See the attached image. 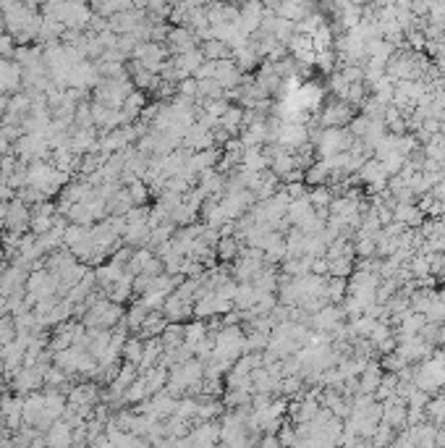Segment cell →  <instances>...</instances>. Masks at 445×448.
<instances>
[{"label": "cell", "mask_w": 445, "mask_h": 448, "mask_svg": "<svg viewBox=\"0 0 445 448\" xmlns=\"http://www.w3.org/2000/svg\"><path fill=\"white\" fill-rule=\"evenodd\" d=\"M123 315L126 310L120 304L111 302V299H97V302L86 310V315L81 318V325L84 327H97V330H113V327L123 323Z\"/></svg>", "instance_id": "obj_1"}, {"label": "cell", "mask_w": 445, "mask_h": 448, "mask_svg": "<svg viewBox=\"0 0 445 448\" xmlns=\"http://www.w3.org/2000/svg\"><path fill=\"white\" fill-rule=\"evenodd\" d=\"M165 47L160 43H142L137 45L134 50V58H137L139 66H145L150 74H160L165 69Z\"/></svg>", "instance_id": "obj_2"}, {"label": "cell", "mask_w": 445, "mask_h": 448, "mask_svg": "<svg viewBox=\"0 0 445 448\" xmlns=\"http://www.w3.org/2000/svg\"><path fill=\"white\" fill-rule=\"evenodd\" d=\"M21 77H24V71L13 58H0V89L6 95L13 97L21 92Z\"/></svg>", "instance_id": "obj_3"}, {"label": "cell", "mask_w": 445, "mask_h": 448, "mask_svg": "<svg viewBox=\"0 0 445 448\" xmlns=\"http://www.w3.org/2000/svg\"><path fill=\"white\" fill-rule=\"evenodd\" d=\"M29 218H32V210L26 202L21 199H11L9 202V218H6V228L16 233H26L29 231Z\"/></svg>", "instance_id": "obj_4"}, {"label": "cell", "mask_w": 445, "mask_h": 448, "mask_svg": "<svg viewBox=\"0 0 445 448\" xmlns=\"http://www.w3.org/2000/svg\"><path fill=\"white\" fill-rule=\"evenodd\" d=\"M168 43H171V50L176 55L197 50V35L191 29H186V26H173L171 32H168Z\"/></svg>", "instance_id": "obj_5"}, {"label": "cell", "mask_w": 445, "mask_h": 448, "mask_svg": "<svg viewBox=\"0 0 445 448\" xmlns=\"http://www.w3.org/2000/svg\"><path fill=\"white\" fill-rule=\"evenodd\" d=\"M74 443V435H71L69 425L66 422H52L50 425V435H47V446L50 448H69Z\"/></svg>", "instance_id": "obj_6"}, {"label": "cell", "mask_w": 445, "mask_h": 448, "mask_svg": "<svg viewBox=\"0 0 445 448\" xmlns=\"http://www.w3.org/2000/svg\"><path fill=\"white\" fill-rule=\"evenodd\" d=\"M142 354H145V341L139 336H129L126 344H123V352L120 357H126V364H134L139 370V362H142Z\"/></svg>", "instance_id": "obj_7"}, {"label": "cell", "mask_w": 445, "mask_h": 448, "mask_svg": "<svg viewBox=\"0 0 445 448\" xmlns=\"http://www.w3.org/2000/svg\"><path fill=\"white\" fill-rule=\"evenodd\" d=\"M89 231L92 228H86V225H77V223H69V228H66V233H63V250H74V247H79L81 242H86L89 239Z\"/></svg>", "instance_id": "obj_8"}, {"label": "cell", "mask_w": 445, "mask_h": 448, "mask_svg": "<svg viewBox=\"0 0 445 448\" xmlns=\"http://www.w3.org/2000/svg\"><path fill=\"white\" fill-rule=\"evenodd\" d=\"M218 257L236 259L239 257V242H236L233 236H220V242H218Z\"/></svg>", "instance_id": "obj_9"}, {"label": "cell", "mask_w": 445, "mask_h": 448, "mask_svg": "<svg viewBox=\"0 0 445 448\" xmlns=\"http://www.w3.org/2000/svg\"><path fill=\"white\" fill-rule=\"evenodd\" d=\"M126 191H129V197H131V202H134V207L147 205V197H150V186H147L145 181H134Z\"/></svg>", "instance_id": "obj_10"}, {"label": "cell", "mask_w": 445, "mask_h": 448, "mask_svg": "<svg viewBox=\"0 0 445 448\" xmlns=\"http://www.w3.org/2000/svg\"><path fill=\"white\" fill-rule=\"evenodd\" d=\"M123 108L126 111H131V113H142L147 108V97H145V92H139V89H134L129 97H126V103H123Z\"/></svg>", "instance_id": "obj_11"}, {"label": "cell", "mask_w": 445, "mask_h": 448, "mask_svg": "<svg viewBox=\"0 0 445 448\" xmlns=\"http://www.w3.org/2000/svg\"><path fill=\"white\" fill-rule=\"evenodd\" d=\"M16 40L6 32V35H0V58H13V52H16Z\"/></svg>", "instance_id": "obj_12"}, {"label": "cell", "mask_w": 445, "mask_h": 448, "mask_svg": "<svg viewBox=\"0 0 445 448\" xmlns=\"http://www.w3.org/2000/svg\"><path fill=\"white\" fill-rule=\"evenodd\" d=\"M6 218H9V202H0V231L6 228Z\"/></svg>", "instance_id": "obj_13"}, {"label": "cell", "mask_w": 445, "mask_h": 448, "mask_svg": "<svg viewBox=\"0 0 445 448\" xmlns=\"http://www.w3.org/2000/svg\"><path fill=\"white\" fill-rule=\"evenodd\" d=\"M0 252H3V242H0Z\"/></svg>", "instance_id": "obj_14"}]
</instances>
